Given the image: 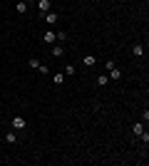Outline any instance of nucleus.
<instances>
[{"label":"nucleus","instance_id":"6e6552de","mask_svg":"<svg viewBox=\"0 0 149 166\" xmlns=\"http://www.w3.org/2000/svg\"><path fill=\"white\" fill-rule=\"evenodd\" d=\"M132 52H134V57H142V55H144V47H142V45H134Z\"/></svg>","mask_w":149,"mask_h":166},{"label":"nucleus","instance_id":"2eb2a0df","mask_svg":"<svg viewBox=\"0 0 149 166\" xmlns=\"http://www.w3.org/2000/svg\"><path fill=\"white\" fill-rule=\"evenodd\" d=\"M37 69H40L42 74H47V72H50V67H47V65H37Z\"/></svg>","mask_w":149,"mask_h":166},{"label":"nucleus","instance_id":"423d86ee","mask_svg":"<svg viewBox=\"0 0 149 166\" xmlns=\"http://www.w3.org/2000/svg\"><path fill=\"white\" fill-rule=\"evenodd\" d=\"M119 77H122V72H119V67L114 65V67L110 69V79H119Z\"/></svg>","mask_w":149,"mask_h":166},{"label":"nucleus","instance_id":"39448f33","mask_svg":"<svg viewBox=\"0 0 149 166\" xmlns=\"http://www.w3.org/2000/svg\"><path fill=\"white\" fill-rule=\"evenodd\" d=\"M13 127H15V129H25V119H23V117H15V119H13Z\"/></svg>","mask_w":149,"mask_h":166},{"label":"nucleus","instance_id":"4468645a","mask_svg":"<svg viewBox=\"0 0 149 166\" xmlns=\"http://www.w3.org/2000/svg\"><path fill=\"white\" fill-rule=\"evenodd\" d=\"M65 74H74V65H65Z\"/></svg>","mask_w":149,"mask_h":166},{"label":"nucleus","instance_id":"f8f14e48","mask_svg":"<svg viewBox=\"0 0 149 166\" xmlns=\"http://www.w3.org/2000/svg\"><path fill=\"white\" fill-rule=\"evenodd\" d=\"M52 82H55V84H62V82H65V74H62V72H60V74H55V77H52Z\"/></svg>","mask_w":149,"mask_h":166},{"label":"nucleus","instance_id":"20e7f679","mask_svg":"<svg viewBox=\"0 0 149 166\" xmlns=\"http://www.w3.org/2000/svg\"><path fill=\"white\" fill-rule=\"evenodd\" d=\"M65 55V47L62 45H52V57H62Z\"/></svg>","mask_w":149,"mask_h":166},{"label":"nucleus","instance_id":"f257e3e1","mask_svg":"<svg viewBox=\"0 0 149 166\" xmlns=\"http://www.w3.org/2000/svg\"><path fill=\"white\" fill-rule=\"evenodd\" d=\"M37 8H40V13L45 15V13H50V0H37Z\"/></svg>","mask_w":149,"mask_h":166},{"label":"nucleus","instance_id":"9d476101","mask_svg":"<svg viewBox=\"0 0 149 166\" xmlns=\"http://www.w3.org/2000/svg\"><path fill=\"white\" fill-rule=\"evenodd\" d=\"M132 132H134V134H137V136H139V134L144 132V124H142V122H137V124L132 127Z\"/></svg>","mask_w":149,"mask_h":166},{"label":"nucleus","instance_id":"0eeeda50","mask_svg":"<svg viewBox=\"0 0 149 166\" xmlns=\"http://www.w3.org/2000/svg\"><path fill=\"white\" fill-rule=\"evenodd\" d=\"M15 10H18V13H28V0H20V3L15 5Z\"/></svg>","mask_w":149,"mask_h":166},{"label":"nucleus","instance_id":"f03ea898","mask_svg":"<svg viewBox=\"0 0 149 166\" xmlns=\"http://www.w3.org/2000/svg\"><path fill=\"white\" fill-rule=\"evenodd\" d=\"M42 40H45V45H55V42H57V35H55V33H45Z\"/></svg>","mask_w":149,"mask_h":166},{"label":"nucleus","instance_id":"ddd939ff","mask_svg":"<svg viewBox=\"0 0 149 166\" xmlns=\"http://www.w3.org/2000/svg\"><path fill=\"white\" fill-rule=\"evenodd\" d=\"M5 141H8V144H15V141H18V136L10 132V134H5Z\"/></svg>","mask_w":149,"mask_h":166},{"label":"nucleus","instance_id":"9b49d317","mask_svg":"<svg viewBox=\"0 0 149 166\" xmlns=\"http://www.w3.org/2000/svg\"><path fill=\"white\" fill-rule=\"evenodd\" d=\"M85 65H87V67L97 65V57H92V55H87V57H85Z\"/></svg>","mask_w":149,"mask_h":166},{"label":"nucleus","instance_id":"7ed1b4c3","mask_svg":"<svg viewBox=\"0 0 149 166\" xmlns=\"http://www.w3.org/2000/svg\"><path fill=\"white\" fill-rule=\"evenodd\" d=\"M45 23L47 25H55L57 23V13H45Z\"/></svg>","mask_w":149,"mask_h":166},{"label":"nucleus","instance_id":"1a4fd4ad","mask_svg":"<svg viewBox=\"0 0 149 166\" xmlns=\"http://www.w3.org/2000/svg\"><path fill=\"white\" fill-rule=\"evenodd\" d=\"M107 82H110V74H100V77H97V84H100V87H105Z\"/></svg>","mask_w":149,"mask_h":166}]
</instances>
